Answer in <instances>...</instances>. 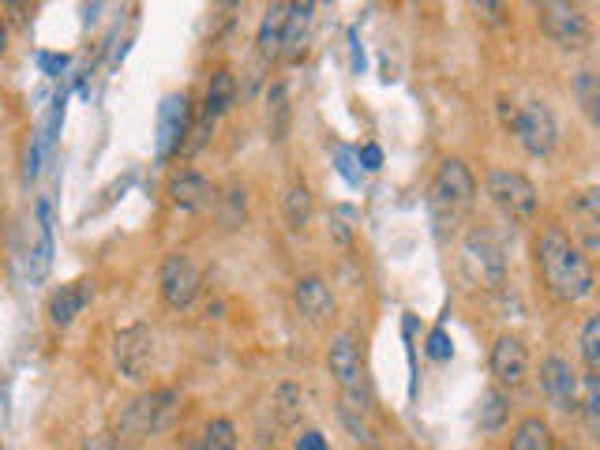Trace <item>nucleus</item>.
Here are the masks:
<instances>
[{"mask_svg":"<svg viewBox=\"0 0 600 450\" xmlns=\"http://www.w3.org/2000/svg\"><path fill=\"white\" fill-rule=\"evenodd\" d=\"M534 256H537L540 282H544V290L560 304H581L586 296H593V285H597L593 263L581 256V248L560 226L540 229Z\"/></svg>","mask_w":600,"mask_h":450,"instance_id":"1","label":"nucleus"},{"mask_svg":"<svg viewBox=\"0 0 600 450\" xmlns=\"http://www.w3.org/2000/svg\"><path fill=\"white\" fill-rule=\"evenodd\" d=\"M500 113L503 124L518 135V143L529 150L534 158L552 155L555 139H560V129H555V117L544 101H526V106H514V101L500 98Z\"/></svg>","mask_w":600,"mask_h":450,"instance_id":"2","label":"nucleus"},{"mask_svg":"<svg viewBox=\"0 0 600 450\" xmlns=\"http://www.w3.org/2000/svg\"><path fill=\"white\" fill-rule=\"evenodd\" d=\"M176 390H150L128 402L117 417V443H139L147 436H158L176 410Z\"/></svg>","mask_w":600,"mask_h":450,"instance_id":"3","label":"nucleus"},{"mask_svg":"<svg viewBox=\"0 0 600 450\" xmlns=\"http://www.w3.org/2000/svg\"><path fill=\"white\" fill-rule=\"evenodd\" d=\"M477 203V177L462 158H446L432 177V210L439 218H462Z\"/></svg>","mask_w":600,"mask_h":450,"instance_id":"4","label":"nucleus"},{"mask_svg":"<svg viewBox=\"0 0 600 450\" xmlns=\"http://www.w3.org/2000/svg\"><path fill=\"white\" fill-rule=\"evenodd\" d=\"M485 184H488L492 203L503 210L506 218H511V222L529 226L537 218L540 195H537V184L529 181L526 173H518V169H488Z\"/></svg>","mask_w":600,"mask_h":450,"instance_id":"5","label":"nucleus"},{"mask_svg":"<svg viewBox=\"0 0 600 450\" xmlns=\"http://www.w3.org/2000/svg\"><path fill=\"white\" fill-rule=\"evenodd\" d=\"M327 364H331V376L338 390H342L345 405L368 413V394H365V364H360V345L353 335H334L331 350H327Z\"/></svg>","mask_w":600,"mask_h":450,"instance_id":"6","label":"nucleus"},{"mask_svg":"<svg viewBox=\"0 0 600 450\" xmlns=\"http://www.w3.org/2000/svg\"><path fill=\"white\" fill-rule=\"evenodd\" d=\"M540 31L555 41L567 53H581V49L593 41V27H589V15L578 4H563V0H548L537 8Z\"/></svg>","mask_w":600,"mask_h":450,"instance_id":"7","label":"nucleus"},{"mask_svg":"<svg viewBox=\"0 0 600 450\" xmlns=\"http://www.w3.org/2000/svg\"><path fill=\"white\" fill-rule=\"evenodd\" d=\"M462 267H466L473 282L488 285V290L506 282V256L488 229H473L466 241H462Z\"/></svg>","mask_w":600,"mask_h":450,"instance_id":"8","label":"nucleus"},{"mask_svg":"<svg viewBox=\"0 0 600 450\" xmlns=\"http://www.w3.org/2000/svg\"><path fill=\"white\" fill-rule=\"evenodd\" d=\"M158 290H162V301L169 308H192L196 296L203 290V270L199 263L184 252H169L162 259V270H158Z\"/></svg>","mask_w":600,"mask_h":450,"instance_id":"9","label":"nucleus"},{"mask_svg":"<svg viewBox=\"0 0 600 450\" xmlns=\"http://www.w3.org/2000/svg\"><path fill=\"white\" fill-rule=\"evenodd\" d=\"M113 364L124 379H132V384L147 379L150 364H155V330H150L147 323H132V327L117 330Z\"/></svg>","mask_w":600,"mask_h":450,"instance_id":"10","label":"nucleus"},{"mask_svg":"<svg viewBox=\"0 0 600 450\" xmlns=\"http://www.w3.org/2000/svg\"><path fill=\"white\" fill-rule=\"evenodd\" d=\"M540 390H544V398L555 405L560 413H581V376L578 368L567 361V356L560 353H548L544 361H540Z\"/></svg>","mask_w":600,"mask_h":450,"instance_id":"11","label":"nucleus"},{"mask_svg":"<svg viewBox=\"0 0 600 450\" xmlns=\"http://www.w3.org/2000/svg\"><path fill=\"white\" fill-rule=\"evenodd\" d=\"M192 132V98L188 95H166L158 106V129H155V158L169 161L188 143Z\"/></svg>","mask_w":600,"mask_h":450,"instance_id":"12","label":"nucleus"},{"mask_svg":"<svg viewBox=\"0 0 600 450\" xmlns=\"http://www.w3.org/2000/svg\"><path fill=\"white\" fill-rule=\"evenodd\" d=\"M488 368H492L495 384L500 387H522L529 376V350L518 335H500L492 345V356H488Z\"/></svg>","mask_w":600,"mask_h":450,"instance_id":"13","label":"nucleus"},{"mask_svg":"<svg viewBox=\"0 0 600 450\" xmlns=\"http://www.w3.org/2000/svg\"><path fill=\"white\" fill-rule=\"evenodd\" d=\"M166 192H169V203H173V207L192 210V215H199V210H210L218 203L215 184H210L203 173H196V169H176V173L169 177Z\"/></svg>","mask_w":600,"mask_h":450,"instance_id":"14","label":"nucleus"},{"mask_svg":"<svg viewBox=\"0 0 600 450\" xmlns=\"http://www.w3.org/2000/svg\"><path fill=\"white\" fill-rule=\"evenodd\" d=\"M293 301H297V312L308 323H327V319L334 316V308H338L331 285H327L319 275L297 278V285H293Z\"/></svg>","mask_w":600,"mask_h":450,"instance_id":"15","label":"nucleus"},{"mask_svg":"<svg viewBox=\"0 0 600 450\" xmlns=\"http://www.w3.org/2000/svg\"><path fill=\"white\" fill-rule=\"evenodd\" d=\"M90 293H95V285L90 282H68L61 285L53 296H49V323H53L57 330H68L75 319L83 316V308L90 304Z\"/></svg>","mask_w":600,"mask_h":450,"instance_id":"16","label":"nucleus"},{"mask_svg":"<svg viewBox=\"0 0 600 450\" xmlns=\"http://www.w3.org/2000/svg\"><path fill=\"white\" fill-rule=\"evenodd\" d=\"M290 15L293 4H270L264 12V23H259L256 46L264 61H278L285 53V31H290Z\"/></svg>","mask_w":600,"mask_h":450,"instance_id":"17","label":"nucleus"},{"mask_svg":"<svg viewBox=\"0 0 600 450\" xmlns=\"http://www.w3.org/2000/svg\"><path fill=\"white\" fill-rule=\"evenodd\" d=\"M233 106H236V80H233L230 68H218V72L210 75V83H207V98H203V117L218 121V117H225Z\"/></svg>","mask_w":600,"mask_h":450,"instance_id":"18","label":"nucleus"},{"mask_svg":"<svg viewBox=\"0 0 600 450\" xmlns=\"http://www.w3.org/2000/svg\"><path fill=\"white\" fill-rule=\"evenodd\" d=\"M311 210H316V199H311V188L304 181H293L290 188L282 195V215H285V226L293 233H301L304 226L311 222Z\"/></svg>","mask_w":600,"mask_h":450,"instance_id":"19","label":"nucleus"},{"mask_svg":"<svg viewBox=\"0 0 600 450\" xmlns=\"http://www.w3.org/2000/svg\"><path fill=\"white\" fill-rule=\"evenodd\" d=\"M511 450H560L544 417H522L511 431Z\"/></svg>","mask_w":600,"mask_h":450,"instance_id":"20","label":"nucleus"},{"mask_svg":"<svg viewBox=\"0 0 600 450\" xmlns=\"http://www.w3.org/2000/svg\"><path fill=\"white\" fill-rule=\"evenodd\" d=\"M311 23H316V8H311V4H293L290 31H285V53H282L285 61H297L304 49H308Z\"/></svg>","mask_w":600,"mask_h":450,"instance_id":"21","label":"nucleus"},{"mask_svg":"<svg viewBox=\"0 0 600 450\" xmlns=\"http://www.w3.org/2000/svg\"><path fill=\"white\" fill-rule=\"evenodd\" d=\"M290 95H285V83H274L267 95V139L282 143L290 135Z\"/></svg>","mask_w":600,"mask_h":450,"instance_id":"22","label":"nucleus"},{"mask_svg":"<svg viewBox=\"0 0 600 450\" xmlns=\"http://www.w3.org/2000/svg\"><path fill=\"white\" fill-rule=\"evenodd\" d=\"M480 431H503L506 421H511V398L503 394V387H488L485 394H480Z\"/></svg>","mask_w":600,"mask_h":450,"instance_id":"23","label":"nucleus"},{"mask_svg":"<svg viewBox=\"0 0 600 450\" xmlns=\"http://www.w3.org/2000/svg\"><path fill=\"white\" fill-rule=\"evenodd\" d=\"M574 98H578V106L586 109V117L600 129V75L589 72V68H581V72L574 75Z\"/></svg>","mask_w":600,"mask_h":450,"instance_id":"24","label":"nucleus"},{"mask_svg":"<svg viewBox=\"0 0 600 450\" xmlns=\"http://www.w3.org/2000/svg\"><path fill=\"white\" fill-rule=\"evenodd\" d=\"M581 421H586L589 436L600 439V376L593 372L581 379Z\"/></svg>","mask_w":600,"mask_h":450,"instance_id":"25","label":"nucleus"},{"mask_svg":"<svg viewBox=\"0 0 600 450\" xmlns=\"http://www.w3.org/2000/svg\"><path fill=\"white\" fill-rule=\"evenodd\" d=\"M199 450H236V428L230 417H215L203 428Z\"/></svg>","mask_w":600,"mask_h":450,"instance_id":"26","label":"nucleus"},{"mask_svg":"<svg viewBox=\"0 0 600 450\" xmlns=\"http://www.w3.org/2000/svg\"><path fill=\"white\" fill-rule=\"evenodd\" d=\"M578 345H581V361H586V368L593 372V376H600V316L586 319Z\"/></svg>","mask_w":600,"mask_h":450,"instance_id":"27","label":"nucleus"},{"mask_svg":"<svg viewBox=\"0 0 600 450\" xmlns=\"http://www.w3.org/2000/svg\"><path fill=\"white\" fill-rule=\"evenodd\" d=\"M574 210H578V215L586 218V222L593 229H600V184H597V188L578 192V199H574Z\"/></svg>","mask_w":600,"mask_h":450,"instance_id":"28","label":"nucleus"},{"mask_svg":"<svg viewBox=\"0 0 600 450\" xmlns=\"http://www.w3.org/2000/svg\"><path fill=\"white\" fill-rule=\"evenodd\" d=\"M278 417H282V424H293L301 417V390L285 384L282 390H278Z\"/></svg>","mask_w":600,"mask_h":450,"instance_id":"29","label":"nucleus"},{"mask_svg":"<svg viewBox=\"0 0 600 450\" xmlns=\"http://www.w3.org/2000/svg\"><path fill=\"white\" fill-rule=\"evenodd\" d=\"M425 353L432 356V361H451V356H454V342H451V335H446L443 327H436L432 335H428Z\"/></svg>","mask_w":600,"mask_h":450,"instance_id":"30","label":"nucleus"},{"mask_svg":"<svg viewBox=\"0 0 600 450\" xmlns=\"http://www.w3.org/2000/svg\"><path fill=\"white\" fill-rule=\"evenodd\" d=\"M357 158H360V166L371 169V173H376V169L383 166V150H379L376 143H368V147H360V150H357Z\"/></svg>","mask_w":600,"mask_h":450,"instance_id":"31","label":"nucleus"},{"mask_svg":"<svg viewBox=\"0 0 600 450\" xmlns=\"http://www.w3.org/2000/svg\"><path fill=\"white\" fill-rule=\"evenodd\" d=\"M297 450H327V439H323V431H316V428L301 431V436H297Z\"/></svg>","mask_w":600,"mask_h":450,"instance_id":"32","label":"nucleus"},{"mask_svg":"<svg viewBox=\"0 0 600 450\" xmlns=\"http://www.w3.org/2000/svg\"><path fill=\"white\" fill-rule=\"evenodd\" d=\"M338 173H342L350 184H357V181H360V173H357V169H353V150H338Z\"/></svg>","mask_w":600,"mask_h":450,"instance_id":"33","label":"nucleus"},{"mask_svg":"<svg viewBox=\"0 0 600 450\" xmlns=\"http://www.w3.org/2000/svg\"><path fill=\"white\" fill-rule=\"evenodd\" d=\"M41 68H46V72H61L64 57H41Z\"/></svg>","mask_w":600,"mask_h":450,"instance_id":"34","label":"nucleus"},{"mask_svg":"<svg viewBox=\"0 0 600 450\" xmlns=\"http://www.w3.org/2000/svg\"><path fill=\"white\" fill-rule=\"evenodd\" d=\"M560 450H578V447H571V443H567V447H560Z\"/></svg>","mask_w":600,"mask_h":450,"instance_id":"35","label":"nucleus"}]
</instances>
